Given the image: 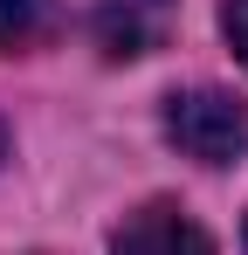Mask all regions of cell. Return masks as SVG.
Wrapping results in <instances>:
<instances>
[{
	"mask_svg": "<svg viewBox=\"0 0 248 255\" xmlns=\"http://www.w3.org/2000/svg\"><path fill=\"white\" fill-rule=\"evenodd\" d=\"M165 138L200 166H235L248 159V104L228 90H186L165 104Z\"/></svg>",
	"mask_w": 248,
	"mask_h": 255,
	"instance_id": "obj_1",
	"label": "cell"
},
{
	"mask_svg": "<svg viewBox=\"0 0 248 255\" xmlns=\"http://www.w3.org/2000/svg\"><path fill=\"white\" fill-rule=\"evenodd\" d=\"M111 255H214V242H207V228L193 214H179L172 200H152L118 228Z\"/></svg>",
	"mask_w": 248,
	"mask_h": 255,
	"instance_id": "obj_2",
	"label": "cell"
},
{
	"mask_svg": "<svg viewBox=\"0 0 248 255\" xmlns=\"http://www.w3.org/2000/svg\"><path fill=\"white\" fill-rule=\"evenodd\" d=\"M165 7L172 0H104L97 7V42L104 55H145L165 28Z\"/></svg>",
	"mask_w": 248,
	"mask_h": 255,
	"instance_id": "obj_3",
	"label": "cell"
},
{
	"mask_svg": "<svg viewBox=\"0 0 248 255\" xmlns=\"http://www.w3.org/2000/svg\"><path fill=\"white\" fill-rule=\"evenodd\" d=\"M55 28H62L55 0H0V55H21V48L55 42Z\"/></svg>",
	"mask_w": 248,
	"mask_h": 255,
	"instance_id": "obj_4",
	"label": "cell"
},
{
	"mask_svg": "<svg viewBox=\"0 0 248 255\" xmlns=\"http://www.w3.org/2000/svg\"><path fill=\"white\" fill-rule=\"evenodd\" d=\"M221 35H228L235 55L248 62V0H228V7H221Z\"/></svg>",
	"mask_w": 248,
	"mask_h": 255,
	"instance_id": "obj_5",
	"label": "cell"
},
{
	"mask_svg": "<svg viewBox=\"0 0 248 255\" xmlns=\"http://www.w3.org/2000/svg\"><path fill=\"white\" fill-rule=\"evenodd\" d=\"M0 159H7V125H0Z\"/></svg>",
	"mask_w": 248,
	"mask_h": 255,
	"instance_id": "obj_6",
	"label": "cell"
}]
</instances>
